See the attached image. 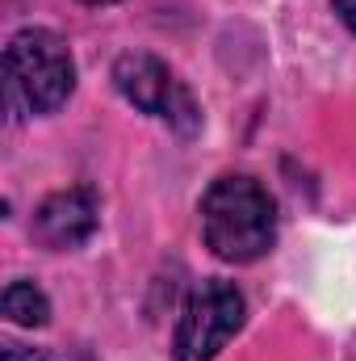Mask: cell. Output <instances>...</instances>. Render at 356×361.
Instances as JSON below:
<instances>
[{"instance_id":"cell-1","label":"cell","mask_w":356,"mask_h":361,"mask_svg":"<svg viewBox=\"0 0 356 361\" xmlns=\"http://www.w3.org/2000/svg\"><path fill=\"white\" fill-rule=\"evenodd\" d=\"M205 248L227 265H252L276 244V202L256 177H218L201 197Z\"/></svg>"},{"instance_id":"cell-2","label":"cell","mask_w":356,"mask_h":361,"mask_svg":"<svg viewBox=\"0 0 356 361\" xmlns=\"http://www.w3.org/2000/svg\"><path fill=\"white\" fill-rule=\"evenodd\" d=\"M76 89V63L59 34L17 30L4 47V105L17 118L55 114Z\"/></svg>"},{"instance_id":"cell-3","label":"cell","mask_w":356,"mask_h":361,"mask_svg":"<svg viewBox=\"0 0 356 361\" xmlns=\"http://www.w3.org/2000/svg\"><path fill=\"white\" fill-rule=\"evenodd\" d=\"M243 319H248V302L235 281H222V277L201 281L180 311L177 336H172L177 361H214L227 349V341L243 328Z\"/></svg>"},{"instance_id":"cell-4","label":"cell","mask_w":356,"mask_h":361,"mask_svg":"<svg viewBox=\"0 0 356 361\" xmlns=\"http://www.w3.org/2000/svg\"><path fill=\"white\" fill-rule=\"evenodd\" d=\"M113 85H117V92H122L134 109H143V114L168 122L177 135H184V139L197 135L201 109H197L193 92L180 85L177 72H172L164 59H155V55H147V51H130V55H122V59L113 63Z\"/></svg>"},{"instance_id":"cell-5","label":"cell","mask_w":356,"mask_h":361,"mask_svg":"<svg viewBox=\"0 0 356 361\" xmlns=\"http://www.w3.org/2000/svg\"><path fill=\"white\" fill-rule=\"evenodd\" d=\"M92 231H96V193L92 189H59L34 214V235L55 252L80 248L84 240H92Z\"/></svg>"},{"instance_id":"cell-6","label":"cell","mask_w":356,"mask_h":361,"mask_svg":"<svg viewBox=\"0 0 356 361\" xmlns=\"http://www.w3.org/2000/svg\"><path fill=\"white\" fill-rule=\"evenodd\" d=\"M4 315L17 328H42L51 319V302L34 281H8L4 290Z\"/></svg>"},{"instance_id":"cell-7","label":"cell","mask_w":356,"mask_h":361,"mask_svg":"<svg viewBox=\"0 0 356 361\" xmlns=\"http://www.w3.org/2000/svg\"><path fill=\"white\" fill-rule=\"evenodd\" d=\"M0 361H46V357H42V353H34V349H25V345H4Z\"/></svg>"},{"instance_id":"cell-8","label":"cell","mask_w":356,"mask_h":361,"mask_svg":"<svg viewBox=\"0 0 356 361\" xmlns=\"http://www.w3.org/2000/svg\"><path fill=\"white\" fill-rule=\"evenodd\" d=\"M331 4H336L340 21H344V25H348V30L356 34V0H331Z\"/></svg>"},{"instance_id":"cell-9","label":"cell","mask_w":356,"mask_h":361,"mask_svg":"<svg viewBox=\"0 0 356 361\" xmlns=\"http://www.w3.org/2000/svg\"><path fill=\"white\" fill-rule=\"evenodd\" d=\"M80 4H113V0H80Z\"/></svg>"}]
</instances>
